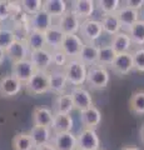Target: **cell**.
<instances>
[{
    "mask_svg": "<svg viewBox=\"0 0 144 150\" xmlns=\"http://www.w3.org/2000/svg\"><path fill=\"white\" fill-rule=\"evenodd\" d=\"M53 26V18L46 13L44 9L36 13L35 15L29 16V30H35L45 33Z\"/></svg>",
    "mask_w": 144,
    "mask_h": 150,
    "instance_id": "5bb4252c",
    "label": "cell"
},
{
    "mask_svg": "<svg viewBox=\"0 0 144 150\" xmlns=\"http://www.w3.org/2000/svg\"><path fill=\"white\" fill-rule=\"evenodd\" d=\"M95 6L104 14V15H110V14H115L120 8L119 0H99L95 1Z\"/></svg>",
    "mask_w": 144,
    "mask_h": 150,
    "instance_id": "836d02e7",
    "label": "cell"
},
{
    "mask_svg": "<svg viewBox=\"0 0 144 150\" xmlns=\"http://www.w3.org/2000/svg\"><path fill=\"white\" fill-rule=\"evenodd\" d=\"M53 145L57 150H77L78 139L77 135L72 131L69 133H59L54 135Z\"/></svg>",
    "mask_w": 144,
    "mask_h": 150,
    "instance_id": "e0dca14e",
    "label": "cell"
},
{
    "mask_svg": "<svg viewBox=\"0 0 144 150\" xmlns=\"http://www.w3.org/2000/svg\"><path fill=\"white\" fill-rule=\"evenodd\" d=\"M4 59H5V50H3L1 48H0V65L3 64Z\"/></svg>",
    "mask_w": 144,
    "mask_h": 150,
    "instance_id": "b9f144b4",
    "label": "cell"
},
{
    "mask_svg": "<svg viewBox=\"0 0 144 150\" xmlns=\"http://www.w3.org/2000/svg\"><path fill=\"white\" fill-rule=\"evenodd\" d=\"M13 9H14V3L13 1L0 0V23L5 21V20H8V19H11Z\"/></svg>",
    "mask_w": 144,
    "mask_h": 150,
    "instance_id": "8d00e7d4",
    "label": "cell"
},
{
    "mask_svg": "<svg viewBox=\"0 0 144 150\" xmlns=\"http://www.w3.org/2000/svg\"><path fill=\"white\" fill-rule=\"evenodd\" d=\"M21 10L24 11L26 15H35L36 13H39L40 10H43L44 1L43 0H23L20 1Z\"/></svg>",
    "mask_w": 144,
    "mask_h": 150,
    "instance_id": "e575fe53",
    "label": "cell"
},
{
    "mask_svg": "<svg viewBox=\"0 0 144 150\" xmlns=\"http://www.w3.org/2000/svg\"><path fill=\"white\" fill-rule=\"evenodd\" d=\"M98 51H99V46H96L94 43H84L78 59L87 68L93 67V65L98 63Z\"/></svg>",
    "mask_w": 144,
    "mask_h": 150,
    "instance_id": "d6986e66",
    "label": "cell"
},
{
    "mask_svg": "<svg viewBox=\"0 0 144 150\" xmlns=\"http://www.w3.org/2000/svg\"><path fill=\"white\" fill-rule=\"evenodd\" d=\"M24 39H25V43H26L28 48H29L30 51H35V50H40V49L46 48L44 33L35 31V30H29Z\"/></svg>",
    "mask_w": 144,
    "mask_h": 150,
    "instance_id": "83f0119b",
    "label": "cell"
},
{
    "mask_svg": "<svg viewBox=\"0 0 144 150\" xmlns=\"http://www.w3.org/2000/svg\"><path fill=\"white\" fill-rule=\"evenodd\" d=\"M29 135L33 139L35 146L49 144L52 139V129L45 128V126H33L29 131Z\"/></svg>",
    "mask_w": 144,
    "mask_h": 150,
    "instance_id": "484cf974",
    "label": "cell"
},
{
    "mask_svg": "<svg viewBox=\"0 0 144 150\" xmlns=\"http://www.w3.org/2000/svg\"><path fill=\"white\" fill-rule=\"evenodd\" d=\"M26 93L31 96L41 95L49 91V71H39L36 70L29 81L24 84Z\"/></svg>",
    "mask_w": 144,
    "mask_h": 150,
    "instance_id": "3957f363",
    "label": "cell"
},
{
    "mask_svg": "<svg viewBox=\"0 0 144 150\" xmlns=\"http://www.w3.org/2000/svg\"><path fill=\"white\" fill-rule=\"evenodd\" d=\"M84 45V41L79 35H65L63 40V44L60 46V50L64 51V54L68 56V59H78L80 50Z\"/></svg>",
    "mask_w": 144,
    "mask_h": 150,
    "instance_id": "8fae6325",
    "label": "cell"
},
{
    "mask_svg": "<svg viewBox=\"0 0 144 150\" xmlns=\"http://www.w3.org/2000/svg\"><path fill=\"white\" fill-rule=\"evenodd\" d=\"M77 150H79V149H77Z\"/></svg>",
    "mask_w": 144,
    "mask_h": 150,
    "instance_id": "f6af8a7d",
    "label": "cell"
},
{
    "mask_svg": "<svg viewBox=\"0 0 144 150\" xmlns=\"http://www.w3.org/2000/svg\"><path fill=\"white\" fill-rule=\"evenodd\" d=\"M70 10L80 21L88 20L95 10V1H93V0H75L72 3Z\"/></svg>",
    "mask_w": 144,
    "mask_h": 150,
    "instance_id": "9a60e30c",
    "label": "cell"
},
{
    "mask_svg": "<svg viewBox=\"0 0 144 150\" xmlns=\"http://www.w3.org/2000/svg\"><path fill=\"white\" fill-rule=\"evenodd\" d=\"M101 34H103V28H101L100 20L88 19L82 21L79 28V35L82 40H85V43H94L101 36Z\"/></svg>",
    "mask_w": 144,
    "mask_h": 150,
    "instance_id": "277c9868",
    "label": "cell"
},
{
    "mask_svg": "<svg viewBox=\"0 0 144 150\" xmlns=\"http://www.w3.org/2000/svg\"><path fill=\"white\" fill-rule=\"evenodd\" d=\"M69 94L72 96L74 109H77L79 111H84L94 105L93 104V98L90 95V93L83 86H73Z\"/></svg>",
    "mask_w": 144,
    "mask_h": 150,
    "instance_id": "52a82bcc",
    "label": "cell"
},
{
    "mask_svg": "<svg viewBox=\"0 0 144 150\" xmlns=\"http://www.w3.org/2000/svg\"><path fill=\"white\" fill-rule=\"evenodd\" d=\"M80 24H82V21L74 15V13L72 10H68L63 16H60L58 19V23L55 26L64 35H77L79 33Z\"/></svg>",
    "mask_w": 144,
    "mask_h": 150,
    "instance_id": "5b68a950",
    "label": "cell"
},
{
    "mask_svg": "<svg viewBox=\"0 0 144 150\" xmlns=\"http://www.w3.org/2000/svg\"><path fill=\"white\" fill-rule=\"evenodd\" d=\"M124 4H125V6H128V8L134 9V10L139 11L144 6V0H127Z\"/></svg>",
    "mask_w": 144,
    "mask_h": 150,
    "instance_id": "ab89813d",
    "label": "cell"
},
{
    "mask_svg": "<svg viewBox=\"0 0 144 150\" xmlns=\"http://www.w3.org/2000/svg\"><path fill=\"white\" fill-rule=\"evenodd\" d=\"M68 56L64 54L63 50H54L52 51V64H54L58 68H64L68 63Z\"/></svg>",
    "mask_w": 144,
    "mask_h": 150,
    "instance_id": "f35d334b",
    "label": "cell"
},
{
    "mask_svg": "<svg viewBox=\"0 0 144 150\" xmlns=\"http://www.w3.org/2000/svg\"><path fill=\"white\" fill-rule=\"evenodd\" d=\"M101 28H103V31L109 34L111 36L117 35L118 33H120V29H122V25L118 20L117 14H110V15H104L100 20Z\"/></svg>",
    "mask_w": 144,
    "mask_h": 150,
    "instance_id": "f1b7e54d",
    "label": "cell"
},
{
    "mask_svg": "<svg viewBox=\"0 0 144 150\" xmlns=\"http://www.w3.org/2000/svg\"><path fill=\"white\" fill-rule=\"evenodd\" d=\"M23 86L24 85L11 74L0 76V96L3 98H14L21 91Z\"/></svg>",
    "mask_w": 144,
    "mask_h": 150,
    "instance_id": "30bf717a",
    "label": "cell"
},
{
    "mask_svg": "<svg viewBox=\"0 0 144 150\" xmlns=\"http://www.w3.org/2000/svg\"><path fill=\"white\" fill-rule=\"evenodd\" d=\"M139 137H140V140H142V143L144 144V125L140 128V130H139Z\"/></svg>",
    "mask_w": 144,
    "mask_h": 150,
    "instance_id": "7bdbcfd3",
    "label": "cell"
},
{
    "mask_svg": "<svg viewBox=\"0 0 144 150\" xmlns=\"http://www.w3.org/2000/svg\"><path fill=\"white\" fill-rule=\"evenodd\" d=\"M129 109L135 115H144V90H137L129 99Z\"/></svg>",
    "mask_w": 144,
    "mask_h": 150,
    "instance_id": "1f68e13d",
    "label": "cell"
},
{
    "mask_svg": "<svg viewBox=\"0 0 144 150\" xmlns=\"http://www.w3.org/2000/svg\"><path fill=\"white\" fill-rule=\"evenodd\" d=\"M109 80H110V76H109V71L106 68L100 67L98 64L88 68L87 83L92 89L103 90V89L108 86Z\"/></svg>",
    "mask_w": 144,
    "mask_h": 150,
    "instance_id": "7a4b0ae2",
    "label": "cell"
},
{
    "mask_svg": "<svg viewBox=\"0 0 144 150\" xmlns=\"http://www.w3.org/2000/svg\"><path fill=\"white\" fill-rule=\"evenodd\" d=\"M120 150H139V148H137V146H132V145H128V146H123Z\"/></svg>",
    "mask_w": 144,
    "mask_h": 150,
    "instance_id": "ee69618b",
    "label": "cell"
},
{
    "mask_svg": "<svg viewBox=\"0 0 144 150\" xmlns=\"http://www.w3.org/2000/svg\"><path fill=\"white\" fill-rule=\"evenodd\" d=\"M115 14H117L118 20L120 23V25H122V28H125L127 30L129 29V28H132L139 20V11L125 6V5L120 6L119 10Z\"/></svg>",
    "mask_w": 144,
    "mask_h": 150,
    "instance_id": "603a6c76",
    "label": "cell"
},
{
    "mask_svg": "<svg viewBox=\"0 0 144 150\" xmlns=\"http://www.w3.org/2000/svg\"><path fill=\"white\" fill-rule=\"evenodd\" d=\"M73 125H74V120L70 114H54V119L50 129L55 134L69 133V131H72Z\"/></svg>",
    "mask_w": 144,
    "mask_h": 150,
    "instance_id": "44dd1931",
    "label": "cell"
},
{
    "mask_svg": "<svg viewBox=\"0 0 144 150\" xmlns=\"http://www.w3.org/2000/svg\"><path fill=\"white\" fill-rule=\"evenodd\" d=\"M43 9L52 18H60L68 11V4L64 0H46Z\"/></svg>",
    "mask_w": 144,
    "mask_h": 150,
    "instance_id": "d4e9b609",
    "label": "cell"
},
{
    "mask_svg": "<svg viewBox=\"0 0 144 150\" xmlns=\"http://www.w3.org/2000/svg\"><path fill=\"white\" fill-rule=\"evenodd\" d=\"M74 110V104L69 93L58 95L54 101V114H70Z\"/></svg>",
    "mask_w": 144,
    "mask_h": 150,
    "instance_id": "4316f807",
    "label": "cell"
},
{
    "mask_svg": "<svg viewBox=\"0 0 144 150\" xmlns=\"http://www.w3.org/2000/svg\"><path fill=\"white\" fill-rule=\"evenodd\" d=\"M29 60L34 65L35 70L39 71H49L52 67V51L48 49H40L35 51H30Z\"/></svg>",
    "mask_w": 144,
    "mask_h": 150,
    "instance_id": "7c38bea8",
    "label": "cell"
},
{
    "mask_svg": "<svg viewBox=\"0 0 144 150\" xmlns=\"http://www.w3.org/2000/svg\"><path fill=\"white\" fill-rule=\"evenodd\" d=\"M69 85L68 79L65 76L64 70H50L49 71V91H53L58 95L65 93L67 88Z\"/></svg>",
    "mask_w": 144,
    "mask_h": 150,
    "instance_id": "4fadbf2b",
    "label": "cell"
},
{
    "mask_svg": "<svg viewBox=\"0 0 144 150\" xmlns=\"http://www.w3.org/2000/svg\"><path fill=\"white\" fill-rule=\"evenodd\" d=\"M134 69L139 73H144V48H139L132 53Z\"/></svg>",
    "mask_w": 144,
    "mask_h": 150,
    "instance_id": "74e56055",
    "label": "cell"
},
{
    "mask_svg": "<svg viewBox=\"0 0 144 150\" xmlns=\"http://www.w3.org/2000/svg\"><path fill=\"white\" fill-rule=\"evenodd\" d=\"M54 119V112L45 106H38L33 110V126L50 128Z\"/></svg>",
    "mask_w": 144,
    "mask_h": 150,
    "instance_id": "ffe728a7",
    "label": "cell"
},
{
    "mask_svg": "<svg viewBox=\"0 0 144 150\" xmlns=\"http://www.w3.org/2000/svg\"><path fill=\"white\" fill-rule=\"evenodd\" d=\"M110 68L119 75H128L134 69L133 63V55L132 53H124V54H117L113 64Z\"/></svg>",
    "mask_w": 144,
    "mask_h": 150,
    "instance_id": "2e32d148",
    "label": "cell"
},
{
    "mask_svg": "<svg viewBox=\"0 0 144 150\" xmlns=\"http://www.w3.org/2000/svg\"><path fill=\"white\" fill-rule=\"evenodd\" d=\"M127 34L131 38L133 44L144 45V20L139 19L132 28H129Z\"/></svg>",
    "mask_w": 144,
    "mask_h": 150,
    "instance_id": "d6a6232c",
    "label": "cell"
},
{
    "mask_svg": "<svg viewBox=\"0 0 144 150\" xmlns=\"http://www.w3.org/2000/svg\"><path fill=\"white\" fill-rule=\"evenodd\" d=\"M115 56H117V53L114 51V49L111 48L110 45H103L99 46V51H98V65L100 67H110L113 64Z\"/></svg>",
    "mask_w": 144,
    "mask_h": 150,
    "instance_id": "4dcf8cb0",
    "label": "cell"
},
{
    "mask_svg": "<svg viewBox=\"0 0 144 150\" xmlns=\"http://www.w3.org/2000/svg\"><path fill=\"white\" fill-rule=\"evenodd\" d=\"M80 120H82V124L84 126V129L95 130V128H98L101 121V112L99 111L98 108H95L93 105L89 109L80 111Z\"/></svg>",
    "mask_w": 144,
    "mask_h": 150,
    "instance_id": "ac0fdd59",
    "label": "cell"
},
{
    "mask_svg": "<svg viewBox=\"0 0 144 150\" xmlns=\"http://www.w3.org/2000/svg\"><path fill=\"white\" fill-rule=\"evenodd\" d=\"M29 55H30V50L25 43V39H20V38H18L5 50V56L13 64L25 59H29Z\"/></svg>",
    "mask_w": 144,
    "mask_h": 150,
    "instance_id": "8992f818",
    "label": "cell"
},
{
    "mask_svg": "<svg viewBox=\"0 0 144 150\" xmlns=\"http://www.w3.org/2000/svg\"><path fill=\"white\" fill-rule=\"evenodd\" d=\"M16 39H18V35L13 29L0 28V48L3 50H6Z\"/></svg>",
    "mask_w": 144,
    "mask_h": 150,
    "instance_id": "d590c367",
    "label": "cell"
},
{
    "mask_svg": "<svg viewBox=\"0 0 144 150\" xmlns=\"http://www.w3.org/2000/svg\"><path fill=\"white\" fill-rule=\"evenodd\" d=\"M64 36H65V35H64L55 25H53L50 29H48L44 33L46 49L50 50V51L59 50L60 46H62V44H63Z\"/></svg>",
    "mask_w": 144,
    "mask_h": 150,
    "instance_id": "7402d4cb",
    "label": "cell"
},
{
    "mask_svg": "<svg viewBox=\"0 0 144 150\" xmlns=\"http://www.w3.org/2000/svg\"><path fill=\"white\" fill-rule=\"evenodd\" d=\"M36 71L34 65L31 64V62L29 59L21 60V62L14 63L11 65V75L15 79H18L23 85L29 81V79L33 76L34 73Z\"/></svg>",
    "mask_w": 144,
    "mask_h": 150,
    "instance_id": "ba28073f",
    "label": "cell"
},
{
    "mask_svg": "<svg viewBox=\"0 0 144 150\" xmlns=\"http://www.w3.org/2000/svg\"><path fill=\"white\" fill-rule=\"evenodd\" d=\"M64 73L68 79V83L73 86H82L87 83V73L88 68L79 59L68 60L67 65L64 67Z\"/></svg>",
    "mask_w": 144,
    "mask_h": 150,
    "instance_id": "6da1fadb",
    "label": "cell"
},
{
    "mask_svg": "<svg viewBox=\"0 0 144 150\" xmlns=\"http://www.w3.org/2000/svg\"><path fill=\"white\" fill-rule=\"evenodd\" d=\"M35 150H57L54 148L53 144H44V145H38V146H35Z\"/></svg>",
    "mask_w": 144,
    "mask_h": 150,
    "instance_id": "60d3db41",
    "label": "cell"
},
{
    "mask_svg": "<svg viewBox=\"0 0 144 150\" xmlns=\"http://www.w3.org/2000/svg\"><path fill=\"white\" fill-rule=\"evenodd\" d=\"M109 45L114 49L117 54H124V53H129V49L132 48L133 43L127 33L120 31L117 35L111 36V41Z\"/></svg>",
    "mask_w": 144,
    "mask_h": 150,
    "instance_id": "cb8c5ba5",
    "label": "cell"
},
{
    "mask_svg": "<svg viewBox=\"0 0 144 150\" xmlns=\"http://www.w3.org/2000/svg\"><path fill=\"white\" fill-rule=\"evenodd\" d=\"M78 139V146L79 150H99L100 140L96 134L95 130L93 129H83L79 135Z\"/></svg>",
    "mask_w": 144,
    "mask_h": 150,
    "instance_id": "9c48e42d",
    "label": "cell"
},
{
    "mask_svg": "<svg viewBox=\"0 0 144 150\" xmlns=\"http://www.w3.org/2000/svg\"><path fill=\"white\" fill-rule=\"evenodd\" d=\"M13 149L14 150H33L35 149V145L29 133H18L13 138Z\"/></svg>",
    "mask_w": 144,
    "mask_h": 150,
    "instance_id": "f546056e",
    "label": "cell"
}]
</instances>
